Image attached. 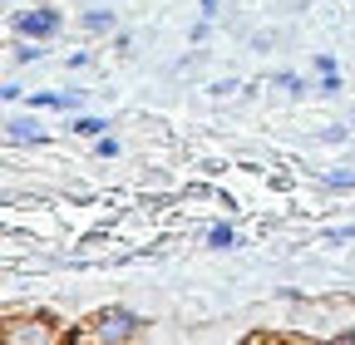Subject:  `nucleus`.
Instances as JSON below:
<instances>
[{"instance_id": "obj_1", "label": "nucleus", "mask_w": 355, "mask_h": 345, "mask_svg": "<svg viewBox=\"0 0 355 345\" xmlns=\"http://www.w3.org/2000/svg\"><path fill=\"white\" fill-rule=\"evenodd\" d=\"M94 330H74L69 340H99V345H128V340H144L148 335V321L139 311L128 306H104L94 321H89Z\"/></svg>"}, {"instance_id": "obj_2", "label": "nucleus", "mask_w": 355, "mask_h": 345, "mask_svg": "<svg viewBox=\"0 0 355 345\" xmlns=\"http://www.w3.org/2000/svg\"><path fill=\"white\" fill-rule=\"evenodd\" d=\"M64 30V15L55 6H30V10H15V35L25 39H55Z\"/></svg>"}, {"instance_id": "obj_3", "label": "nucleus", "mask_w": 355, "mask_h": 345, "mask_svg": "<svg viewBox=\"0 0 355 345\" xmlns=\"http://www.w3.org/2000/svg\"><path fill=\"white\" fill-rule=\"evenodd\" d=\"M25 104H30L35 114H40V109H55V114H69V118H74L84 99H79V89H35Z\"/></svg>"}, {"instance_id": "obj_4", "label": "nucleus", "mask_w": 355, "mask_h": 345, "mask_svg": "<svg viewBox=\"0 0 355 345\" xmlns=\"http://www.w3.org/2000/svg\"><path fill=\"white\" fill-rule=\"evenodd\" d=\"M6 139L10 143H25V148H35V143H44L50 134H44V123L35 118V109L30 114H15V118H6Z\"/></svg>"}, {"instance_id": "obj_5", "label": "nucleus", "mask_w": 355, "mask_h": 345, "mask_svg": "<svg viewBox=\"0 0 355 345\" xmlns=\"http://www.w3.org/2000/svg\"><path fill=\"white\" fill-rule=\"evenodd\" d=\"M6 340H10V345H20V340L35 345V340H60V330H44V321H15V326L6 330Z\"/></svg>"}, {"instance_id": "obj_6", "label": "nucleus", "mask_w": 355, "mask_h": 345, "mask_svg": "<svg viewBox=\"0 0 355 345\" xmlns=\"http://www.w3.org/2000/svg\"><path fill=\"white\" fill-rule=\"evenodd\" d=\"M79 25H84L89 35H114V30H119V15H114L109 6H89V10L79 15Z\"/></svg>"}, {"instance_id": "obj_7", "label": "nucleus", "mask_w": 355, "mask_h": 345, "mask_svg": "<svg viewBox=\"0 0 355 345\" xmlns=\"http://www.w3.org/2000/svg\"><path fill=\"white\" fill-rule=\"evenodd\" d=\"M69 134H79V139H104V134H109V118H94V114H74V118H69Z\"/></svg>"}, {"instance_id": "obj_8", "label": "nucleus", "mask_w": 355, "mask_h": 345, "mask_svg": "<svg viewBox=\"0 0 355 345\" xmlns=\"http://www.w3.org/2000/svg\"><path fill=\"white\" fill-rule=\"evenodd\" d=\"M207 247H212V251H232V247H237L232 222H212V227H207Z\"/></svg>"}, {"instance_id": "obj_9", "label": "nucleus", "mask_w": 355, "mask_h": 345, "mask_svg": "<svg viewBox=\"0 0 355 345\" xmlns=\"http://www.w3.org/2000/svg\"><path fill=\"white\" fill-rule=\"evenodd\" d=\"M10 60H15V64H35V60H44V39H25V35H20V45L10 50Z\"/></svg>"}, {"instance_id": "obj_10", "label": "nucleus", "mask_w": 355, "mask_h": 345, "mask_svg": "<svg viewBox=\"0 0 355 345\" xmlns=\"http://www.w3.org/2000/svg\"><path fill=\"white\" fill-rule=\"evenodd\" d=\"M326 188H355V168H331L326 172Z\"/></svg>"}, {"instance_id": "obj_11", "label": "nucleus", "mask_w": 355, "mask_h": 345, "mask_svg": "<svg viewBox=\"0 0 355 345\" xmlns=\"http://www.w3.org/2000/svg\"><path fill=\"white\" fill-rule=\"evenodd\" d=\"M277 89H286V94H301V89H306V79H301V74H291V69H282V74H277Z\"/></svg>"}, {"instance_id": "obj_12", "label": "nucleus", "mask_w": 355, "mask_h": 345, "mask_svg": "<svg viewBox=\"0 0 355 345\" xmlns=\"http://www.w3.org/2000/svg\"><path fill=\"white\" fill-rule=\"evenodd\" d=\"M316 89H321V94H340L345 84H340V74L331 69V74H316Z\"/></svg>"}, {"instance_id": "obj_13", "label": "nucleus", "mask_w": 355, "mask_h": 345, "mask_svg": "<svg viewBox=\"0 0 355 345\" xmlns=\"http://www.w3.org/2000/svg\"><path fill=\"white\" fill-rule=\"evenodd\" d=\"M94 153H99V158H119V139H114V134L94 139Z\"/></svg>"}, {"instance_id": "obj_14", "label": "nucleus", "mask_w": 355, "mask_h": 345, "mask_svg": "<svg viewBox=\"0 0 355 345\" xmlns=\"http://www.w3.org/2000/svg\"><path fill=\"white\" fill-rule=\"evenodd\" d=\"M345 139H350V128H340V123L321 128V143H345Z\"/></svg>"}, {"instance_id": "obj_15", "label": "nucleus", "mask_w": 355, "mask_h": 345, "mask_svg": "<svg viewBox=\"0 0 355 345\" xmlns=\"http://www.w3.org/2000/svg\"><path fill=\"white\" fill-rule=\"evenodd\" d=\"M20 94H25V89H20V84H15V79H6V84H0V99H6V104H15Z\"/></svg>"}, {"instance_id": "obj_16", "label": "nucleus", "mask_w": 355, "mask_h": 345, "mask_svg": "<svg viewBox=\"0 0 355 345\" xmlns=\"http://www.w3.org/2000/svg\"><path fill=\"white\" fill-rule=\"evenodd\" d=\"M207 35H212V20H207V15H202V20H198V25H193V45H202V39H207Z\"/></svg>"}, {"instance_id": "obj_17", "label": "nucleus", "mask_w": 355, "mask_h": 345, "mask_svg": "<svg viewBox=\"0 0 355 345\" xmlns=\"http://www.w3.org/2000/svg\"><path fill=\"white\" fill-rule=\"evenodd\" d=\"M311 64H316V74H331V69H336V55H326V50H321V55L311 60Z\"/></svg>"}, {"instance_id": "obj_18", "label": "nucleus", "mask_w": 355, "mask_h": 345, "mask_svg": "<svg viewBox=\"0 0 355 345\" xmlns=\"http://www.w3.org/2000/svg\"><path fill=\"white\" fill-rule=\"evenodd\" d=\"M326 242H331V247H340V242H355V227H336Z\"/></svg>"}, {"instance_id": "obj_19", "label": "nucleus", "mask_w": 355, "mask_h": 345, "mask_svg": "<svg viewBox=\"0 0 355 345\" xmlns=\"http://www.w3.org/2000/svg\"><path fill=\"white\" fill-rule=\"evenodd\" d=\"M198 10H202L207 20H217V15H222V0H198Z\"/></svg>"}, {"instance_id": "obj_20", "label": "nucleus", "mask_w": 355, "mask_h": 345, "mask_svg": "<svg viewBox=\"0 0 355 345\" xmlns=\"http://www.w3.org/2000/svg\"><path fill=\"white\" fill-rule=\"evenodd\" d=\"M64 64H69V69H89V50H74Z\"/></svg>"}]
</instances>
